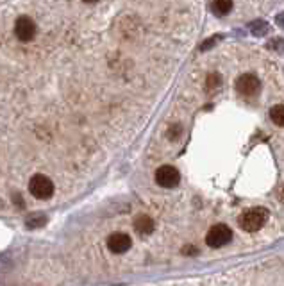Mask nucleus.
Instances as JSON below:
<instances>
[{
  "label": "nucleus",
  "instance_id": "1",
  "mask_svg": "<svg viewBox=\"0 0 284 286\" xmlns=\"http://www.w3.org/2000/svg\"><path fill=\"white\" fill-rule=\"evenodd\" d=\"M268 220V211L265 208H252L247 209L245 213H242V216L238 218V224L243 231L247 233H256L261 227L267 224Z\"/></svg>",
  "mask_w": 284,
  "mask_h": 286
},
{
  "label": "nucleus",
  "instance_id": "2",
  "mask_svg": "<svg viewBox=\"0 0 284 286\" xmlns=\"http://www.w3.org/2000/svg\"><path fill=\"white\" fill-rule=\"evenodd\" d=\"M29 191H31L32 197L47 201L54 195V183L43 173H36L29 181Z\"/></svg>",
  "mask_w": 284,
  "mask_h": 286
},
{
  "label": "nucleus",
  "instance_id": "3",
  "mask_svg": "<svg viewBox=\"0 0 284 286\" xmlns=\"http://www.w3.org/2000/svg\"><path fill=\"white\" fill-rule=\"evenodd\" d=\"M232 240V231L231 227H227L225 224H218V226H213L206 234V241L209 247L218 249L227 245L229 241Z\"/></svg>",
  "mask_w": 284,
  "mask_h": 286
},
{
  "label": "nucleus",
  "instance_id": "4",
  "mask_svg": "<svg viewBox=\"0 0 284 286\" xmlns=\"http://www.w3.org/2000/svg\"><path fill=\"white\" fill-rule=\"evenodd\" d=\"M181 181L179 175V170L172 165H165V166H159L158 172H156V183L163 188H173L177 186Z\"/></svg>",
  "mask_w": 284,
  "mask_h": 286
},
{
  "label": "nucleus",
  "instance_id": "5",
  "mask_svg": "<svg viewBox=\"0 0 284 286\" xmlns=\"http://www.w3.org/2000/svg\"><path fill=\"white\" fill-rule=\"evenodd\" d=\"M259 88H261V82L254 74H243V75H239V79L236 81V90H238L239 95L252 97L259 92Z\"/></svg>",
  "mask_w": 284,
  "mask_h": 286
},
{
  "label": "nucleus",
  "instance_id": "6",
  "mask_svg": "<svg viewBox=\"0 0 284 286\" xmlns=\"http://www.w3.org/2000/svg\"><path fill=\"white\" fill-rule=\"evenodd\" d=\"M14 34L20 41H31L36 36V24L32 21V18L29 16H20L14 24Z\"/></svg>",
  "mask_w": 284,
  "mask_h": 286
},
{
  "label": "nucleus",
  "instance_id": "7",
  "mask_svg": "<svg viewBox=\"0 0 284 286\" xmlns=\"http://www.w3.org/2000/svg\"><path fill=\"white\" fill-rule=\"evenodd\" d=\"M133 245V240H130L129 234L125 233H113L111 236L107 238V249L115 254H123L127 252Z\"/></svg>",
  "mask_w": 284,
  "mask_h": 286
},
{
  "label": "nucleus",
  "instance_id": "8",
  "mask_svg": "<svg viewBox=\"0 0 284 286\" xmlns=\"http://www.w3.org/2000/svg\"><path fill=\"white\" fill-rule=\"evenodd\" d=\"M154 220L150 218L148 215H140L136 216V220H134V229H136L138 234H141V236H145V234H150L152 231H154Z\"/></svg>",
  "mask_w": 284,
  "mask_h": 286
},
{
  "label": "nucleus",
  "instance_id": "9",
  "mask_svg": "<svg viewBox=\"0 0 284 286\" xmlns=\"http://www.w3.org/2000/svg\"><path fill=\"white\" fill-rule=\"evenodd\" d=\"M211 9H213V13L218 14V16H225L227 13H231L232 2L231 0H216V2L211 4Z\"/></svg>",
  "mask_w": 284,
  "mask_h": 286
},
{
  "label": "nucleus",
  "instance_id": "10",
  "mask_svg": "<svg viewBox=\"0 0 284 286\" xmlns=\"http://www.w3.org/2000/svg\"><path fill=\"white\" fill-rule=\"evenodd\" d=\"M270 118H272V122H274L275 125L284 127V106H282V104L272 107V109H270Z\"/></svg>",
  "mask_w": 284,
  "mask_h": 286
}]
</instances>
